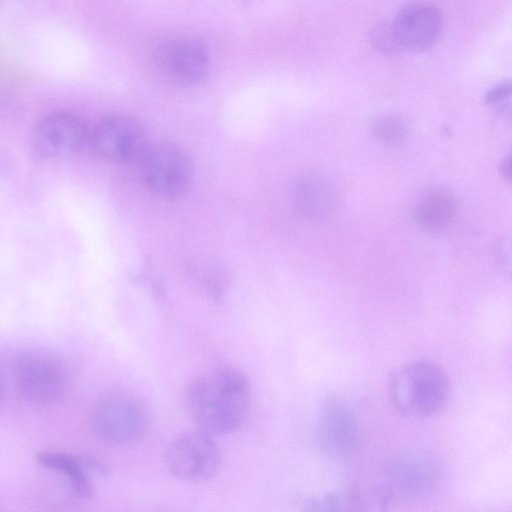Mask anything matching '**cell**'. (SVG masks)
I'll list each match as a JSON object with an SVG mask.
<instances>
[{"label": "cell", "instance_id": "cell-1", "mask_svg": "<svg viewBox=\"0 0 512 512\" xmlns=\"http://www.w3.org/2000/svg\"><path fill=\"white\" fill-rule=\"evenodd\" d=\"M250 384L246 375L234 366L210 369L191 384L188 407L197 429L211 435L236 431L250 407Z\"/></svg>", "mask_w": 512, "mask_h": 512}, {"label": "cell", "instance_id": "cell-2", "mask_svg": "<svg viewBox=\"0 0 512 512\" xmlns=\"http://www.w3.org/2000/svg\"><path fill=\"white\" fill-rule=\"evenodd\" d=\"M449 378L438 364L419 360L399 367L390 377L389 395L402 414L424 418L438 413L446 404Z\"/></svg>", "mask_w": 512, "mask_h": 512}, {"label": "cell", "instance_id": "cell-3", "mask_svg": "<svg viewBox=\"0 0 512 512\" xmlns=\"http://www.w3.org/2000/svg\"><path fill=\"white\" fill-rule=\"evenodd\" d=\"M93 426L106 443L131 445L141 440L149 426L148 408L130 390H115L103 396L93 411Z\"/></svg>", "mask_w": 512, "mask_h": 512}, {"label": "cell", "instance_id": "cell-4", "mask_svg": "<svg viewBox=\"0 0 512 512\" xmlns=\"http://www.w3.org/2000/svg\"><path fill=\"white\" fill-rule=\"evenodd\" d=\"M15 378L21 394L30 402L50 404L66 392L69 377L63 362L44 351L21 354L15 364Z\"/></svg>", "mask_w": 512, "mask_h": 512}, {"label": "cell", "instance_id": "cell-5", "mask_svg": "<svg viewBox=\"0 0 512 512\" xmlns=\"http://www.w3.org/2000/svg\"><path fill=\"white\" fill-rule=\"evenodd\" d=\"M165 464L182 481L200 482L213 477L220 466V452L211 435L196 429L177 435L167 446Z\"/></svg>", "mask_w": 512, "mask_h": 512}, {"label": "cell", "instance_id": "cell-6", "mask_svg": "<svg viewBox=\"0 0 512 512\" xmlns=\"http://www.w3.org/2000/svg\"><path fill=\"white\" fill-rule=\"evenodd\" d=\"M141 159L142 177L151 192L175 198L187 191L193 178V165L182 147L158 143L147 148Z\"/></svg>", "mask_w": 512, "mask_h": 512}, {"label": "cell", "instance_id": "cell-7", "mask_svg": "<svg viewBox=\"0 0 512 512\" xmlns=\"http://www.w3.org/2000/svg\"><path fill=\"white\" fill-rule=\"evenodd\" d=\"M88 147H91L90 129L71 112L54 111L47 114L32 133V149L40 158H70Z\"/></svg>", "mask_w": 512, "mask_h": 512}, {"label": "cell", "instance_id": "cell-8", "mask_svg": "<svg viewBox=\"0 0 512 512\" xmlns=\"http://www.w3.org/2000/svg\"><path fill=\"white\" fill-rule=\"evenodd\" d=\"M90 144L102 158L115 163L141 159L146 138L141 125L125 115H108L90 130Z\"/></svg>", "mask_w": 512, "mask_h": 512}, {"label": "cell", "instance_id": "cell-9", "mask_svg": "<svg viewBox=\"0 0 512 512\" xmlns=\"http://www.w3.org/2000/svg\"><path fill=\"white\" fill-rule=\"evenodd\" d=\"M155 57L159 71L176 84H198L210 70L208 47L193 37H180L165 42L157 49Z\"/></svg>", "mask_w": 512, "mask_h": 512}, {"label": "cell", "instance_id": "cell-10", "mask_svg": "<svg viewBox=\"0 0 512 512\" xmlns=\"http://www.w3.org/2000/svg\"><path fill=\"white\" fill-rule=\"evenodd\" d=\"M443 24L437 6L427 2H412L401 7L389 24L398 48L423 49L438 38Z\"/></svg>", "mask_w": 512, "mask_h": 512}, {"label": "cell", "instance_id": "cell-11", "mask_svg": "<svg viewBox=\"0 0 512 512\" xmlns=\"http://www.w3.org/2000/svg\"><path fill=\"white\" fill-rule=\"evenodd\" d=\"M317 437L320 446L336 458L351 456L358 446V429L354 414L340 399L326 400L319 413Z\"/></svg>", "mask_w": 512, "mask_h": 512}, {"label": "cell", "instance_id": "cell-12", "mask_svg": "<svg viewBox=\"0 0 512 512\" xmlns=\"http://www.w3.org/2000/svg\"><path fill=\"white\" fill-rule=\"evenodd\" d=\"M338 201L334 185L319 175H306L294 187V206L302 216L310 220L327 219L335 212Z\"/></svg>", "mask_w": 512, "mask_h": 512}, {"label": "cell", "instance_id": "cell-13", "mask_svg": "<svg viewBox=\"0 0 512 512\" xmlns=\"http://www.w3.org/2000/svg\"><path fill=\"white\" fill-rule=\"evenodd\" d=\"M458 203L454 194L443 187L424 191L413 207V217L417 225L426 232L436 233L445 230L454 221Z\"/></svg>", "mask_w": 512, "mask_h": 512}, {"label": "cell", "instance_id": "cell-14", "mask_svg": "<svg viewBox=\"0 0 512 512\" xmlns=\"http://www.w3.org/2000/svg\"><path fill=\"white\" fill-rule=\"evenodd\" d=\"M35 460L42 467L65 475L78 497L86 499L92 495L93 487L89 478L81 464L71 455L56 451H42L35 455Z\"/></svg>", "mask_w": 512, "mask_h": 512}, {"label": "cell", "instance_id": "cell-15", "mask_svg": "<svg viewBox=\"0 0 512 512\" xmlns=\"http://www.w3.org/2000/svg\"><path fill=\"white\" fill-rule=\"evenodd\" d=\"M373 136L381 143L396 145L407 136L406 122L397 114H381L373 121L371 126Z\"/></svg>", "mask_w": 512, "mask_h": 512}, {"label": "cell", "instance_id": "cell-16", "mask_svg": "<svg viewBox=\"0 0 512 512\" xmlns=\"http://www.w3.org/2000/svg\"><path fill=\"white\" fill-rule=\"evenodd\" d=\"M372 41L382 51H393L397 49L389 24H381L372 31Z\"/></svg>", "mask_w": 512, "mask_h": 512}, {"label": "cell", "instance_id": "cell-17", "mask_svg": "<svg viewBox=\"0 0 512 512\" xmlns=\"http://www.w3.org/2000/svg\"><path fill=\"white\" fill-rule=\"evenodd\" d=\"M510 95V82L502 81L494 86L485 96V100L489 104H500Z\"/></svg>", "mask_w": 512, "mask_h": 512}, {"label": "cell", "instance_id": "cell-18", "mask_svg": "<svg viewBox=\"0 0 512 512\" xmlns=\"http://www.w3.org/2000/svg\"><path fill=\"white\" fill-rule=\"evenodd\" d=\"M349 504H345L340 498L329 497L320 505V512H353Z\"/></svg>", "mask_w": 512, "mask_h": 512}, {"label": "cell", "instance_id": "cell-19", "mask_svg": "<svg viewBox=\"0 0 512 512\" xmlns=\"http://www.w3.org/2000/svg\"><path fill=\"white\" fill-rule=\"evenodd\" d=\"M499 170L502 172L504 176L509 177L510 174V156L508 155L506 158H504L500 165Z\"/></svg>", "mask_w": 512, "mask_h": 512}, {"label": "cell", "instance_id": "cell-20", "mask_svg": "<svg viewBox=\"0 0 512 512\" xmlns=\"http://www.w3.org/2000/svg\"><path fill=\"white\" fill-rule=\"evenodd\" d=\"M4 394H5V382H4L3 375L0 371V402L4 397Z\"/></svg>", "mask_w": 512, "mask_h": 512}]
</instances>
